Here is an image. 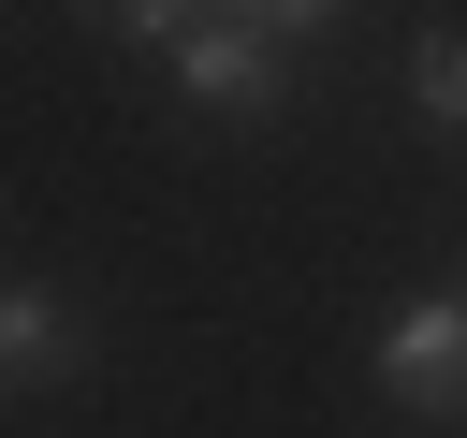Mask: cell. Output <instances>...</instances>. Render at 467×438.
<instances>
[{"label": "cell", "instance_id": "obj_7", "mask_svg": "<svg viewBox=\"0 0 467 438\" xmlns=\"http://www.w3.org/2000/svg\"><path fill=\"white\" fill-rule=\"evenodd\" d=\"M73 15H117V0H73Z\"/></svg>", "mask_w": 467, "mask_h": 438}, {"label": "cell", "instance_id": "obj_4", "mask_svg": "<svg viewBox=\"0 0 467 438\" xmlns=\"http://www.w3.org/2000/svg\"><path fill=\"white\" fill-rule=\"evenodd\" d=\"M409 102H423L438 131L467 117V29H423V44H409Z\"/></svg>", "mask_w": 467, "mask_h": 438}, {"label": "cell", "instance_id": "obj_3", "mask_svg": "<svg viewBox=\"0 0 467 438\" xmlns=\"http://www.w3.org/2000/svg\"><path fill=\"white\" fill-rule=\"evenodd\" d=\"M58 350H73V321H58V292H0V380L29 394V380H58Z\"/></svg>", "mask_w": 467, "mask_h": 438}, {"label": "cell", "instance_id": "obj_1", "mask_svg": "<svg viewBox=\"0 0 467 438\" xmlns=\"http://www.w3.org/2000/svg\"><path fill=\"white\" fill-rule=\"evenodd\" d=\"M175 88L219 102V117H263V102H277V29H263V15H190V29H175Z\"/></svg>", "mask_w": 467, "mask_h": 438}, {"label": "cell", "instance_id": "obj_5", "mask_svg": "<svg viewBox=\"0 0 467 438\" xmlns=\"http://www.w3.org/2000/svg\"><path fill=\"white\" fill-rule=\"evenodd\" d=\"M117 29H146V44H175V29H190V0H117Z\"/></svg>", "mask_w": 467, "mask_h": 438}, {"label": "cell", "instance_id": "obj_2", "mask_svg": "<svg viewBox=\"0 0 467 438\" xmlns=\"http://www.w3.org/2000/svg\"><path fill=\"white\" fill-rule=\"evenodd\" d=\"M379 380L394 409H467V292H423L409 321H379Z\"/></svg>", "mask_w": 467, "mask_h": 438}, {"label": "cell", "instance_id": "obj_6", "mask_svg": "<svg viewBox=\"0 0 467 438\" xmlns=\"http://www.w3.org/2000/svg\"><path fill=\"white\" fill-rule=\"evenodd\" d=\"M248 15H263V29H306V15H336V0H248Z\"/></svg>", "mask_w": 467, "mask_h": 438}]
</instances>
